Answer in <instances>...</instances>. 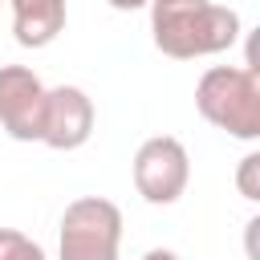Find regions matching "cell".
<instances>
[{
  "mask_svg": "<svg viewBox=\"0 0 260 260\" xmlns=\"http://www.w3.org/2000/svg\"><path fill=\"white\" fill-rule=\"evenodd\" d=\"M244 37L240 12L215 0H150V41L162 57L195 61L228 53Z\"/></svg>",
  "mask_w": 260,
  "mask_h": 260,
  "instance_id": "cell-1",
  "label": "cell"
},
{
  "mask_svg": "<svg viewBox=\"0 0 260 260\" xmlns=\"http://www.w3.org/2000/svg\"><path fill=\"white\" fill-rule=\"evenodd\" d=\"M195 110L228 138H260V73L244 65H211L195 85Z\"/></svg>",
  "mask_w": 260,
  "mask_h": 260,
  "instance_id": "cell-2",
  "label": "cell"
},
{
  "mask_svg": "<svg viewBox=\"0 0 260 260\" xmlns=\"http://www.w3.org/2000/svg\"><path fill=\"white\" fill-rule=\"evenodd\" d=\"M122 252V207L102 195H81L61 211L57 260H118Z\"/></svg>",
  "mask_w": 260,
  "mask_h": 260,
  "instance_id": "cell-3",
  "label": "cell"
},
{
  "mask_svg": "<svg viewBox=\"0 0 260 260\" xmlns=\"http://www.w3.org/2000/svg\"><path fill=\"white\" fill-rule=\"evenodd\" d=\"M191 183V158L187 146L171 134H154L134 150V191L154 203V207H171L183 199Z\"/></svg>",
  "mask_w": 260,
  "mask_h": 260,
  "instance_id": "cell-4",
  "label": "cell"
},
{
  "mask_svg": "<svg viewBox=\"0 0 260 260\" xmlns=\"http://www.w3.org/2000/svg\"><path fill=\"white\" fill-rule=\"evenodd\" d=\"M49 85L28 65H0V130L12 142H41Z\"/></svg>",
  "mask_w": 260,
  "mask_h": 260,
  "instance_id": "cell-5",
  "label": "cell"
},
{
  "mask_svg": "<svg viewBox=\"0 0 260 260\" xmlns=\"http://www.w3.org/2000/svg\"><path fill=\"white\" fill-rule=\"evenodd\" d=\"M93 98L81 85H53L45 93V122H41V142L49 150H81L93 138Z\"/></svg>",
  "mask_w": 260,
  "mask_h": 260,
  "instance_id": "cell-6",
  "label": "cell"
},
{
  "mask_svg": "<svg viewBox=\"0 0 260 260\" xmlns=\"http://www.w3.org/2000/svg\"><path fill=\"white\" fill-rule=\"evenodd\" d=\"M12 8V37L24 49H45L65 32L69 0H8Z\"/></svg>",
  "mask_w": 260,
  "mask_h": 260,
  "instance_id": "cell-7",
  "label": "cell"
},
{
  "mask_svg": "<svg viewBox=\"0 0 260 260\" xmlns=\"http://www.w3.org/2000/svg\"><path fill=\"white\" fill-rule=\"evenodd\" d=\"M0 260H49V252L32 236L16 228H0Z\"/></svg>",
  "mask_w": 260,
  "mask_h": 260,
  "instance_id": "cell-8",
  "label": "cell"
},
{
  "mask_svg": "<svg viewBox=\"0 0 260 260\" xmlns=\"http://www.w3.org/2000/svg\"><path fill=\"white\" fill-rule=\"evenodd\" d=\"M236 187H240V195H244L248 203L260 199V154H256V150L240 158V167H236Z\"/></svg>",
  "mask_w": 260,
  "mask_h": 260,
  "instance_id": "cell-9",
  "label": "cell"
},
{
  "mask_svg": "<svg viewBox=\"0 0 260 260\" xmlns=\"http://www.w3.org/2000/svg\"><path fill=\"white\" fill-rule=\"evenodd\" d=\"M114 12H138V8H150V0H106Z\"/></svg>",
  "mask_w": 260,
  "mask_h": 260,
  "instance_id": "cell-10",
  "label": "cell"
},
{
  "mask_svg": "<svg viewBox=\"0 0 260 260\" xmlns=\"http://www.w3.org/2000/svg\"><path fill=\"white\" fill-rule=\"evenodd\" d=\"M138 260H179V252H171V248H150V252H142Z\"/></svg>",
  "mask_w": 260,
  "mask_h": 260,
  "instance_id": "cell-11",
  "label": "cell"
},
{
  "mask_svg": "<svg viewBox=\"0 0 260 260\" xmlns=\"http://www.w3.org/2000/svg\"><path fill=\"white\" fill-rule=\"evenodd\" d=\"M4 4H8V0H0V8H4Z\"/></svg>",
  "mask_w": 260,
  "mask_h": 260,
  "instance_id": "cell-12",
  "label": "cell"
}]
</instances>
